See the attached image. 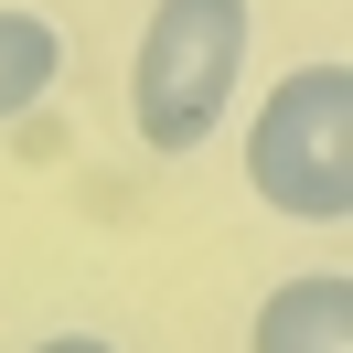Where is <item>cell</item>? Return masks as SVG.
Wrapping results in <instances>:
<instances>
[{
    "label": "cell",
    "mask_w": 353,
    "mask_h": 353,
    "mask_svg": "<svg viewBox=\"0 0 353 353\" xmlns=\"http://www.w3.org/2000/svg\"><path fill=\"white\" fill-rule=\"evenodd\" d=\"M246 353H353V279L343 268H300L257 300Z\"/></svg>",
    "instance_id": "3957f363"
},
{
    "label": "cell",
    "mask_w": 353,
    "mask_h": 353,
    "mask_svg": "<svg viewBox=\"0 0 353 353\" xmlns=\"http://www.w3.org/2000/svg\"><path fill=\"white\" fill-rule=\"evenodd\" d=\"M246 43H257V0H161L129 54V129L139 150L182 161L225 129L246 86Z\"/></svg>",
    "instance_id": "6da1fadb"
},
{
    "label": "cell",
    "mask_w": 353,
    "mask_h": 353,
    "mask_svg": "<svg viewBox=\"0 0 353 353\" xmlns=\"http://www.w3.org/2000/svg\"><path fill=\"white\" fill-rule=\"evenodd\" d=\"M65 65H75V43H65L54 11H0V118L43 108V97L65 86Z\"/></svg>",
    "instance_id": "277c9868"
},
{
    "label": "cell",
    "mask_w": 353,
    "mask_h": 353,
    "mask_svg": "<svg viewBox=\"0 0 353 353\" xmlns=\"http://www.w3.org/2000/svg\"><path fill=\"white\" fill-rule=\"evenodd\" d=\"M246 182L289 225H343L353 214V65H289L246 118Z\"/></svg>",
    "instance_id": "7a4b0ae2"
},
{
    "label": "cell",
    "mask_w": 353,
    "mask_h": 353,
    "mask_svg": "<svg viewBox=\"0 0 353 353\" xmlns=\"http://www.w3.org/2000/svg\"><path fill=\"white\" fill-rule=\"evenodd\" d=\"M32 353H118V343H108V332H43Z\"/></svg>",
    "instance_id": "5b68a950"
}]
</instances>
